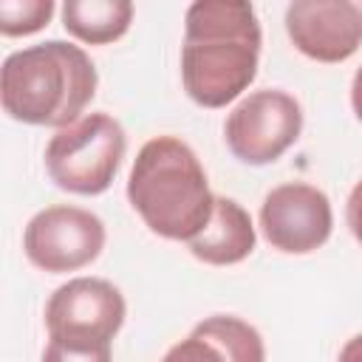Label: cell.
<instances>
[{
    "label": "cell",
    "mask_w": 362,
    "mask_h": 362,
    "mask_svg": "<svg viewBox=\"0 0 362 362\" xmlns=\"http://www.w3.org/2000/svg\"><path fill=\"white\" fill-rule=\"evenodd\" d=\"M260 23L252 3L198 0L184 14L181 82L201 107H226L257 76Z\"/></svg>",
    "instance_id": "cell-1"
},
{
    "label": "cell",
    "mask_w": 362,
    "mask_h": 362,
    "mask_svg": "<svg viewBox=\"0 0 362 362\" xmlns=\"http://www.w3.org/2000/svg\"><path fill=\"white\" fill-rule=\"evenodd\" d=\"M127 201L150 232L189 243L212 218L215 195L195 150L178 136L141 144L127 178Z\"/></svg>",
    "instance_id": "cell-2"
},
{
    "label": "cell",
    "mask_w": 362,
    "mask_h": 362,
    "mask_svg": "<svg viewBox=\"0 0 362 362\" xmlns=\"http://www.w3.org/2000/svg\"><path fill=\"white\" fill-rule=\"evenodd\" d=\"M96 85V65L79 45L45 40L6 57L0 102L14 122L62 130L82 119Z\"/></svg>",
    "instance_id": "cell-3"
},
{
    "label": "cell",
    "mask_w": 362,
    "mask_h": 362,
    "mask_svg": "<svg viewBox=\"0 0 362 362\" xmlns=\"http://www.w3.org/2000/svg\"><path fill=\"white\" fill-rule=\"evenodd\" d=\"M127 153L124 127L110 113H85L57 130L45 147L48 178L74 195H102Z\"/></svg>",
    "instance_id": "cell-4"
},
{
    "label": "cell",
    "mask_w": 362,
    "mask_h": 362,
    "mask_svg": "<svg viewBox=\"0 0 362 362\" xmlns=\"http://www.w3.org/2000/svg\"><path fill=\"white\" fill-rule=\"evenodd\" d=\"M303 133L300 102L280 90L263 88L243 96L223 122V139L232 156L243 164L260 167L277 161Z\"/></svg>",
    "instance_id": "cell-5"
},
{
    "label": "cell",
    "mask_w": 362,
    "mask_h": 362,
    "mask_svg": "<svg viewBox=\"0 0 362 362\" xmlns=\"http://www.w3.org/2000/svg\"><path fill=\"white\" fill-rule=\"evenodd\" d=\"M124 297L122 291L102 277H74L54 288L45 303V328L48 339L102 348L124 325Z\"/></svg>",
    "instance_id": "cell-6"
},
{
    "label": "cell",
    "mask_w": 362,
    "mask_h": 362,
    "mask_svg": "<svg viewBox=\"0 0 362 362\" xmlns=\"http://www.w3.org/2000/svg\"><path fill=\"white\" fill-rule=\"evenodd\" d=\"M105 223L99 215L71 204L40 209L23 232L25 257L51 274L90 266L105 249Z\"/></svg>",
    "instance_id": "cell-7"
},
{
    "label": "cell",
    "mask_w": 362,
    "mask_h": 362,
    "mask_svg": "<svg viewBox=\"0 0 362 362\" xmlns=\"http://www.w3.org/2000/svg\"><path fill=\"white\" fill-rule=\"evenodd\" d=\"M263 238L286 255H308L320 249L334 229L328 195L305 181H288L266 192L260 204Z\"/></svg>",
    "instance_id": "cell-8"
},
{
    "label": "cell",
    "mask_w": 362,
    "mask_h": 362,
    "mask_svg": "<svg viewBox=\"0 0 362 362\" xmlns=\"http://www.w3.org/2000/svg\"><path fill=\"white\" fill-rule=\"evenodd\" d=\"M286 34L314 62H345L362 45V8L351 0H294L286 6Z\"/></svg>",
    "instance_id": "cell-9"
},
{
    "label": "cell",
    "mask_w": 362,
    "mask_h": 362,
    "mask_svg": "<svg viewBox=\"0 0 362 362\" xmlns=\"http://www.w3.org/2000/svg\"><path fill=\"white\" fill-rule=\"evenodd\" d=\"M161 362H266V345L255 325L232 314L201 320Z\"/></svg>",
    "instance_id": "cell-10"
},
{
    "label": "cell",
    "mask_w": 362,
    "mask_h": 362,
    "mask_svg": "<svg viewBox=\"0 0 362 362\" xmlns=\"http://www.w3.org/2000/svg\"><path fill=\"white\" fill-rule=\"evenodd\" d=\"M257 235L252 215L226 195H215V209L201 235H195L187 246L192 257L209 266H235L255 252Z\"/></svg>",
    "instance_id": "cell-11"
},
{
    "label": "cell",
    "mask_w": 362,
    "mask_h": 362,
    "mask_svg": "<svg viewBox=\"0 0 362 362\" xmlns=\"http://www.w3.org/2000/svg\"><path fill=\"white\" fill-rule=\"evenodd\" d=\"M133 23L130 0H65L62 25L88 45H107L127 34Z\"/></svg>",
    "instance_id": "cell-12"
},
{
    "label": "cell",
    "mask_w": 362,
    "mask_h": 362,
    "mask_svg": "<svg viewBox=\"0 0 362 362\" xmlns=\"http://www.w3.org/2000/svg\"><path fill=\"white\" fill-rule=\"evenodd\" d=\"M54 8V0H0V34L28 37L48 25Z\"/></svg>",
    "instance_id": "cell-13"
},
{
    "label": "cell",
    "mask_w": 362,
    "mask_h": 362,
    "mask_svg": "<svg viewBox=\"0 0 362 362\" xmlns=\"http://www.w3.org/2000/svg\"><path fill=\"white\" fill-rule=\"evenodd\" d=\"M40 362H113V356H110V345L85 348V345H68V342L48 339Z\"/></svg>",
    "instance_id": "cell-14"
},
{
    "label": "cell",
    "mask_w": 362,
    "mask_h": 362,
    "mask_svg": "<svg viewBox=\"0 0 362 362\" xmlns=\"http://www.w3.org/2000/svg\"><path fill=\"white\" fill-rule=\"evenodd\" d=\"M345 223H348L351 235L356 238V243L362 246V181L354 184V189L345 201Z\"/></svg>",
    "instance_id": "cell-15"
},
{
    "label": "cell",
    "mask_w": 362,
    "mask_h": 362,
    "mask_svg": "<svg viewBox=\"0 0 362 362\" xmlns=\"http://www.w3.org/2000/svg\"><path fill=\"white\" fill-rule=\"evenodd\" d=\"M337 362H362V334L351 337V339L342 345V351H339Z\"/></svg>",
    "instance_id": "cell-16"
},
{
    "label": "cell",
    "mask_w": 362,
    "mask_h": 362,
    "mask_svg": "<svg viewBox=\"0 0 362 362\" xmlns=\"http://www.w3.org/2000/svg\"><path fill=\"white\" fill-rule=\"evenodd\" d=\"M351 107H354L356 119L362 122V68L354 74V82H351Z\"/></svg>",
    "instance_id": "cell-17"
},
{
    "label": "cell",
    "mask_w": 362,
    "mask_h": 362,
    "mask_svg": "<svg viewBox=\"0 0 362 362\" xmlns=\"http://www.w3.org/2000/svg\"><path fill=\"white\" fill-rule=\"evenodd\" d=\"M359 8H362V3H359Z\"/></svg>",
    "instance_id": "cell-18"
}]
</instances>
